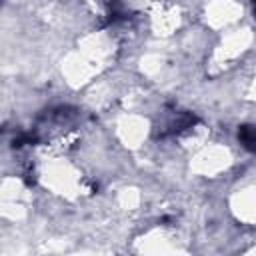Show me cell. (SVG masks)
Listing matches in <instances>:
<instances>
[{
	"label": "cell",
	"instance_id": "cell-3",
	"mask_svg": "<svg viewBox=\"0 0 256 256\" xmlns=\"http://www.w3.org/2000/svg\"><path fill=\"white\" fill-rule=\"evenodd\" d=\"M150 132H152V122L136 112H128L116 122V138L130 150L140 148Z\"/></svg>",
	"mask_w": 256,
	"mask_h": 256
},
{
	"label": "cell",
	"instance_id": "cell-2",
	"mask_svg": "<svg viewBox=\"0 0 256 256\" xmlns=\"http://www.w3.org/2000/svg\"><path fill=\"white\" fill-rule=\"evenodd\" d=\"M192 154L194 156H192L190 168L204 178H214L220 172H226L234 160L230 148L224 144H204Z\"/></svg>",
	"mask_w": 256,
	"mask_h": 256
},
{
	"label": "cell",
	"instance_id": "cell-5",
	"mask_svg": "<svg viewBox=\"0 0 256 256\" xmlns=\"http://www.w3.org/2000/svg\"><path fill=\"white\" fill-rule=\"evenodd\" d=\"M252 2H254V4H256V0H252Z\"/></svg>",
	"mask_w": 256,
	"mask_h": 256
},
{
	"label": "cell",
	"instance_id": "cell-1",
	"mask_svg": "<svg viewBox=\"0 0 256 256\" xmlns=\"http://www.w3.org/2000/svg\"><path fill=\"white\" fill-rule=\"evenodd\" d=\"M244 6L238 0H210L204 4L202 10V22L206 30L212 32H226L242 20Z\"/></svg>",
	"mask_w": 256,
	"mask_h": 256
},
{
	"label": "cell",
	"instance_id": "cell-4",
	"mask_svg": "<svg viewBox=\"0 0 256 256\" xmlns=\"http://www.w3.org/2000/svg\"><path fill=\"white\" fill-rule=\"evenodd\" d=\"M232 212L246 224H256V184L240 188L232 196Z\"/></svg>",
	"mask_w": 256,
	"mask_h": 256
}]
</instances>
